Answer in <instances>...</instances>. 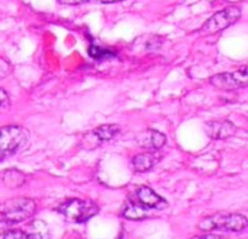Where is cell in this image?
I'll list each match as a JSON object with an SVG mask.
<instances>
[{
    "label": "cell",
    "mask_w": 248,
    "mask_h": 239,
    "mask_svg": "<svg viewBox=\"0 0 248 239\" xmlns=\"http://www.w3.org/2000/svg\"><path fill=\"white\" fill-rule=\"evenodd\" d=\"M248 226V219L236 213H216L209 217H204L199 223L200 230H228V232H241Z\"/></svg>",
    "instance_id": "1"
},
{
    "label": "cell",
    "mask_w": 248,
    "mask_h": 239,
    "mask_svg": "<svg viewBox=\"0 0 248 239\" xmlns=\"http://www.w3.org/2000/svg\"><path fill=\"white\" fill-rule=\"evenodd\" d=\"M30 139V133L19 126H6L0 129V161L19 152Z\"/></svg>",
    "instance_id": "2"
},
{
    "label": "cell",
    "mask_w": 248,
    "mask_h": 239,
    "mask_svg": "<svg viewBox=\"0 0 248 239\" xmlns=\"http://www.w3.org/2000/svg\"><path fill=\"white\" fill-rule=\"evenodd\" d=\"M35 201L31 198H12L0 206V213L9 223H19L31 217L35 211Z\"/></svg>",
    "instance_id": "3"
},
{
    "label": "cell",
    "mask_w": 248,
    "mask_h": 239,
    "mask_svg": "<svg viewBox=\"0 0 248 239\" xmlns=\"http://www.w3.org/2000/svg\"><path fill=\"white\" fill-rule=\"evenodd\" d=\"M59 211L72 222L83 223L98 213V206L89 200L72 198L59 207Z\"/></svg>",
    "instance_id": "4"
},
{
    "label": "cell",
    "mask_w": 248,
    "mask_h": 239,
    "mask_svg": "<svg viewBox=\"0 0 248 239\" xmlns=\"http://www.w3.org/2000/svg\"><path fill=\"white\" fill-rule=\"evenodd\" d=\"M239 18H241V9L238 6H228V8L216 12L212 18H209L206 21V24L200 28V32L207 34V35L220 32V31L226 30L228 27L233 25Z\"/></svg>",
    "instance_id": "5"
},
{
    "label": "cell",
    "mask_w": 248,
    "mask_h": 239,
    "mask_svg": "<svg viewBox=\"0 0 248 239\" xmlns=\"http://www.w3.org/2000/svg\"><path fill=\"white\" fill-rule=\"evenodd\" d=\"M210 85L222 90H236L248 86V64L233 72L219 73L209 79Z\"/></svg>",
    "instance_id": "6"
},
{
    "label": "cell",
    "mask_w": 248,
    "mask_h": 239,
    "mask_svg": "<svg viewBox=\"0 0 248 239\" xmlns=\"http://www.w3.org/2000/svg\"><path fill=\"white\" fill-rule=\"evenodd\" d=\"M207 136L213 140H225L236 134L238 129L229 120H219V121H209L204 127Z\"/></svg>",
    "instance_id": "7"
},
{
    "label": "cell",
    "mask_w": 248,
    "mask_h": 239,
    "mask_svg": "<svg viewBox=\"0 0 248 239\" xmlns=\"http://www.w3.org/2000/svg\"><path fill=\"white\" fill-rule=\"evenodd\" d=\"M136 140H138L139 146H142L145 149H149V150H158V149L164 148L165 143H167L165 134H162L161 132L154 130V129L142 132L140 134H138Z\"/></svg>",
    "instance_id": "8"
},
{
    "label": "cell",
    "mask_w": 248,
    "mask_h": 239,
    "mask_svg": "<svg viewBox=\"0 0 248 239\" xmlns=\"http://www.w3.org/2000/svg\"><path fill=\"white\" fill-rule=\"evenodd\" d=\"M136 198L140 204H143L148 209H164V207H167V201L149 187H140L136 191Z\"/></svg>",
    "instance_id": "9"
},
{
    "label": "cell",
    "mask_w": 248,
    "mask_h": 239,
    "mask_svg": "<svg viewBox=\"0 0 248 239\" xmlns=\"http://www.w3.org/2000/svg\"><path fill=\"white\" fill-rule=\"evenodd\" d=\"M148 207H145L143 204H136L135 201H127L126 204L123 206L121 209V214L127 219H132V220H142L145 217L149 216L148 213Z\"/></svg>",
    "instance_id": "10"
},
{
    "label": "cell",
    "mask_w": 248,
    "mask_h": 239,
    "mask_svg": "<svg viewBox=\"0 0 248 239\" xmlns=\"http://www.w3.org/2000/svg\"><path fill=\"white\" fill-rule=\"evenodd\" d=\"M156 162H158V158L154 153L148 152V153L136 155L132 161V165H133V169L136 172H146V171L152 169Z\"/></svg>",
    "instance_id": "11"
},
{
    "label": "cell",
    "mask_w": 248,
    "mask_h": 239,
    "mask_svg": "<svg viewBox=\"0 0 248 239\" xmlns=\"http://www.w3.org/2000/svg\"><path fill=\"white\" fill-rule=\"evenodd\" d=\"M25 232L30 239H50V229L43 220H34Z\"/></svg>",
    "instance_id": "12"
},
{
    "label": "cell",
    "mask_w": 248,
    "mask_h": 239,
    "mask_svg": "<svg viewBox=\"0 0 248 239\" xmlns=\"http://www.w3.org/2000/svg\"><path fill=\"white\" fill-rule=\"evenodd\" d=\"M118 132H120V127L117 124H107V126H101L96 130H93V133H95L96 139L99 140V143L111 140Z\"/></svg>",
    "instance_id": "13"
},
{
    "label": "cell",
    "mask_w": 248,
    "mask_h": 239,
    "mask_svg": "<svg viewBox=\"0 0 248 239\" xmlns=\"http://www.w3.org/2000/svg\"><path fill=\"white\" fill-rule=\"evenodd\" d=\"M89 54L93 57V59H98V60H104V59H111L114 57L115 54L107 48H102V47H98V45H91L89 47Z\"/></svg>",
    "instance_id": "14"
},
{
    "label": "cell",
    "mask_w": 248,
    "mask_h": 239,
    "mask_svg": "<svg viewBox=\"0 0 248 239\" xmlns=\"http://www.w3.org/2000/svg\"><path fill=\"white\" fill-rule=\"evenodd\" d=\"M63 5H82V3H88V2H95V3H115V2H121V0H59Z\"/></svg>",
    "instance_id": "15"
},
{
    "label": "cell",
    "mask_w": 248,
    "mask_h": 239,
    "mask_svg": "<svg viewBox=\"0 0 248 239\" xmlns=\"http://www.w3.org/2000/svg\"><path fill=\"white\" fill-rule=\"evenodd\" d=\"M5 239H30V238H28L27 232H24V230H18V229H14V230L6 232Z\"/></svg>",
    "instance_id": "16"
},
{
    "label": "cell",
    "mask_w": 248,
    "mask_h": 239,
    "mask_svg": "<svg viewBox=\"0 0 248 239\" xmlns=\"http://www.w3.org/2000/svg\"><path fill=\"white\" fill-rule=\"evenodd\" d=\"M9 73H11V64L5 59H0V79L8 76Z\"/></svg>",
    "instance_id": "17"
},
{
    "label": "cell",
    "mask_w": 248,
    "mask_h": 239,
    "mask_svg": "<svg viewBox=\"0 0 248 239\" xmlns=\"http://www.w3.org/2000/svg\"><path fill=\"white\" fill-rule=\"evenodd\" d=\"M191 239H228V238L220 236V235H215V233H206V235H202V236H194Z\"/></svg>",
    "instance_id": "18"
},
{
    "label": "cell",
    "mask_w": 248,
    "mask_h": 239,
    "mask_svg": "<svg viewBox=\"0 0 248 239\" xmlns=\"http://www.w3.org/2000/svg\"><path fill=\"white\" fill-rule=\"evenodd\" d=\"M9 102V98H8V93L0 88V106H3Z\"/></svg>",
    "instance_id": "19"
},
{
    "label": "cell",
    "mask_w": 248,
    "mask_h": 239,
    "mask_svg": "<svg viewBox=\"0 0 248 239\" xmlns=\"http://www.w3.org/2000/svg\"><path fill=\"white\" fill-rule=\"evenodd\" d=\"M226 2H241V0H226Z\"/></svg>",
    "instance_id": "20"
}]
</instances>
